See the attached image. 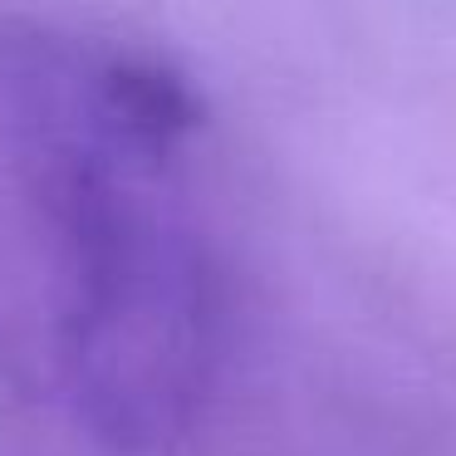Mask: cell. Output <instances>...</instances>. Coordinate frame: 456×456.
Masks as SVG:
<instances>
[{"instance_id": "cell-1", "label": "cell", "mask_w": 456, "mask_h": 456, "mask_svg": "<svg viewBox=\"0 0 456 456\" xmlns=\"http://www.w3.org/2000/svg\"><path fill=\"white\" fill-rule=\"evenodd\" d=\"M187 133L158 69L0 25V226L60 383L123 442L187 422L216 354V280L172 182Z\"/></svg>"}]
</instances>
